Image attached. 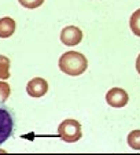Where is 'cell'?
I'll use <instances>...</instances> for the list:
<instances>
[{"label": "cell", "mask_w": 140, "mask_h": 155, "mask_svg": "<svg viewBox=\"0 0 140 155\" xmlns=\"http://www.w3.org/2000/svg\"><path fill=\"white\" fill-rule=\"evenodd\" d=\"M129 26H131L132 33H133L135 36H137V37H140V8L136 10V11L131 15Z\"/></svg>", "instance_id": "ba28073f"}, {"label": "cell", "mask_w": 140, "mask_h": 155, "mask_svg": "<svg viewBox=\"0 0 140 155\" xmlns=\"http://www.w3.org/2000/svg\"><path fill=\"white\" fill-rule=\"evenodd\" d=\"M126 141H128V146L133 150H140V129H136V130H132L131 133L126 137Z\"/></svg>", "instance_id": "30bf717a"}, {"label": "cell", "mask_w": 140, "mask_h": 155, "mask_svg": "<svg viewBox=\"0 0 140 155\" xmlns=\"http://www.w3.org/2000/svg\"><path fill=\"white\" fill-rule=\"evenodd\" d=\"M106 102L110 107L114 108H122L128 104L129 96L128 92L122 88H111L110 91L106 94Z\"/></svg>", "instance_id": "277c9868"}, {"label": "cell", "mask_w": 140, "mask_h": 155, "mask_svg": "<svg viewBox=\"0 0 140 155\" xmlns=\"http://www.w3.org/2000/svg\"><path fill=\"white\" fill-rule=\"evenodd\" d=\"M58 135L65 143H76L82 136L81 124L76 120L67 118V120L62 121V122L59 124Z\"/></svg>", "instance_id": "3957f363"}, {"label": "cell", "mask_w": 140, "mask_h": 155, "mask_svg": "<svg viewBox=\"0 0 140 155\" xmlns=\"http://www.w3.org/2000/svg\"><path fill=\"white\" fill-rule=\"evenodd\" d=\"M59 70L70 77L81 76L88 68V61L82 54L77 51H69L59 58Z\"/></svg>", "instance_id": "6da1fadb"}, {"label": "cell", "mask_w": 140, "mask_h": 155, "mask_svg": "<svg viewBox=\"0 0 140 155\" xmlns=\"http://www.w3.org/2000/svg\"><path fill=\"white\" fill-rule=\"evenodd\" d=\"M18 2H19L21 6L28 10H35L44 3V0H18Z\"/></svg>", "instance_id": "7c38bea8"}, {"label": "cell", "mask_w": 140, "mask_h": 155, "mask_svg": "<svg viewBox=\"0 0 140 155\" xmlns=\"http://www.w3.org/2000/svg\"><path fill=\"white\" fill-rule=\"evenodd\" d=\"M10 77V59L6 55H0V80L6 81Z\"/></svg>", "instance_id": "9c48e42d"}, {"label": "cell", "mask_w": 140, "mask_h": 155, "mask_svg": "<svg viewBox=\"0 0 140 155\" xmlns=\"http://www.w3.org/2000/svg\"><path fill=\"white\" fill-rule=\"evenodd\" d=\"M10 94H11V88L7 84L6 81H0V102L4 103L7 99L10 97Z\"/></svg>", "instance_id": "8fae6325"}, {"label": "cell", "mask_w": 140, "mask_h": 155, "mask_svg": "<svg viewBox=\"0 0 140 155\" xmlns=\"http://www.w3.org/2000/svg\"><path fill=\"white\" fill-rule=\"evenodd\" d=\"M48 92V82L41 77H35L26 84V94L30 97H43L44 95Z\"/></svg>", "instance_id": "8992f818"}, {"label": "cell", "mask_w": 140, "mask_h": 155, "mask_svg": "<svg viewBox=\"0 0 140 155\" xmlns=\"http://www.w3.org/2000/svg\"><path fill=\"white\" fill-rule=\"evenodd\" d=\"M59 38H61L63 45H67V47L77 45V44H80L82 40V32H81V29L77 26H66L62 29Z\"/></svg>", "instance_id": "5b68a950"}, {"label": "cell", "mask_w": 140, "mask_h": 155, "mask_svg": "<svg viewBox=\"0 0 140 155\" xmlns=\"http://www.w3.org/2000/svg\"><path fill=\"white\" fill-rule=\"evenodd\" d=\"M17 24L10 17H4L0 19V38H8L15 33Z\"/></svg>", "instance_id": "52a82bcc"}, {"label": "cell", "mask_w": 140, "mask_h": 155, "mask_svg": "<svg viewBox=\"0 0 140 155\" xmlns=\"http://www.w3.org/2000/svg\"><path fill=\"white\" fill-rule=\"evenodd\" d=\"M136 70H137V73L140 74V54L137 55V58H136Z\"/></svg>", "instance_id": "4fadbf2b"}, {"label": "cell", "mask_w": 140, "mask_h": 155, "mask_svg": "<svg viewBox=\"0 0 140 155\" xmlns=\"http://www.w3.org/2000/svg\"><path fill=\"white\" fill-rule=\"evenodd\" d=\"M15 130V115L12 110L0 102V144L6 143Z\"/></svg>", "instance_id": "7a4b0ae2"}]
</instances>
